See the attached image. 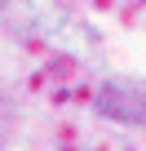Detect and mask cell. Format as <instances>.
<instances>
[{
  "instance_id": "obj_1",
  "label": "cell",
  "mask_w": 146,
  "mask_h": 151,
  "mask_svg": "<svg viewBox=\"0 0 146 151\" xmlns=\"http://www.w3.org/2000/svg\"><path fill=\"white\" fill-rule=\"evenodd\" d=\"M0 27L18 40H44L80 62H98L102 36L66 0H0Z\"/></svg>"
},
{
  "instance_id": "obj_2",
  "label": "cell",
  "mask_w": 146,
  "mask_h": 151,
  "mask_svg": "<svg viewBox=\"0 0 146 151\" xmlns=\"http://www.w3.org/2000/svg\"><path fill=\"white\" fill-rule=\"evenodd\" d=\"M98 116L146 129V76H106L98 85Z\"/></svg>"
}]
</instances>
